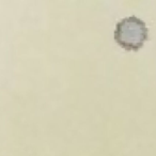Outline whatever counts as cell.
<instances>
[{
    "instance_id": "cell-1",
    "label": "cell",
    "mask_w": 156,
    "mask_h": 156,
    "mask_svg": "<svg viewBox=\"0 0 156 156\" xmlns=\"http://www.w3.org/2000/svg\"><path fill=\"white\" fill-rule=\"evenodd\" d=\"M149 29L145 23L137 16H128L115 25V40L126 50H138L147 40Z\"/></svg>"
}]
</instances>
